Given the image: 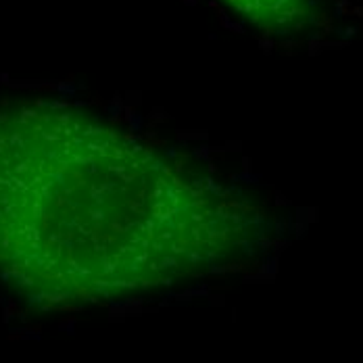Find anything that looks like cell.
I'll list each match as a JSON object with an SVG mask.
<instances>
[{"mask_svg": "<svg viewBox=\"0 0 363 363\" xmlns=\"http://www.w3.org/2000/svg\"><path fill=\"white\" fill-rule=\"evenodd\" d=\"M230 2L236 4L240 11H247L249 15L263 21L292 19L296 17L298 4H301V0H230Z\"/></svg>", "mask_w": 363, "mask_h": 363, "instance_id": "1", "label": "cell"}]
</instances>
